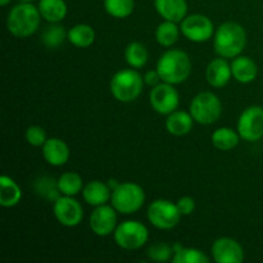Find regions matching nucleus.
<instances>
[{"instance_id":"nucleus-1","label":"nucleus","mask_w":263,"mask_h":263,"mask_svg":"<svg viewBox=\"0 0 263 263\" xmlns=\"http://www.w3.org/2000/svg\"><path fill=\"white\" fill-rule=\"evenodd\" d=\"M247 45V32L236 22H223L213 35L215 53L222 58H235L240 55Z\"/></svg>"},{"instance_id":"nucleus-15","label":"nucleus","mask_w":263,"mask_h":263,"mask_svg":"<svg viewBox=\"0 0 263 263\" xmlns=\"http://www.w3.org/2000/svg\"><path fill=\"white\" fill-rule=\"evenodd\" d=\"M231 77H233L231 63H229L228 59L222 57L211 61L205 68V80L211 86L216 89L225 87L230 82Z\"/></svg>"},{"instance_id":"nucleus-22","label":"nucleus","mask_w":263,"mask_h":263,"mask_svg":"<svg viewBox=\"0 0 263 263\" xmlns=\"http://www.w3.org/2000/svg\"><path fill=\"white\" fill-rule=\"evenodd\" d=\"M40 14L46 22L59 23L67 15V4L64 0H39Z\"/></svg>"},{"instance_id":"nucleus-3","label":"nucleus","mask_w":263,"mask_h":263,"mask_svg":"<svg viewBox=\"0 0 263 263\" xmlns=\"http://www.w3.org/2000/svg\"><path fill=\"white\" fill-rule=\"evenodd\" d=\"M41 18L40 10L32 3H20L10 9L7 18V28L15 37H28L40 27Z\"/></svg>"},{"instance_id":"nucleus-6","label":"nucleus","mask_w":263,"mask_h":263,"mask_svg":"<svg viewBox=\"0 0 263 263\" xmlns=\"http://www.w3.org/2000/svg\"><path fill=\"white\" fill-rule=\"evenodd\" d=\"M189 112L199 125H212L222 115V103L213 92L203 91L193 98Z\"/></svg>"},{"instance_id":"nucleus-25","label":"nucleus","mask_w":263,"mask_h":263,"mask_svg":"<svg viewBox=\"0 0 263 263\" xmlns=\"http://www.w3.org/2000/svg\"><path fill=\"white\" fill-rule=\"evenodd\" d=\"M180 33H181V30L180 27H177L176 22L163 21L158 25L154 35H156V40L159 45L164 46V48H171L177 43Z\"/></svg>"},{"instance_id":"nucleus-16","label":"nucleus","mask_w":263,"mask_h":263,"mask_svg":"<svg viewBox=\"0 0 263 263\" xmlns=\"http://www.w3.org/2000/svg\"><path fill=\"white\" fill-rule=\"evenodd\" d=\"M43 157L46 163L54 167H61L68 162L69 148L64 140L59 138H50L43 146Z\"/></svg>"},{"instance_id":"nucleus-7","label":"nucleus","mask_w":263,"mask_h":263,"mask_svg":"<svg viewBox=\"0 0 263 263\" xmlns=\"http://www.w3.org/2000/svg\"><path fill=\"white\" fill-rule=\"evenodd\" d=\"M115 241L125 251H136L143 248L149 239V231L140 221L127 220L117 225L115 233Z\"/></svg>"},{"instance_id":"nucleus-19","label":"nucleus","mask_w":263,"mask_h":263,"mask_svg":"<svg viewBox=\"0 0 263 263\" xmlns=\"http://www.w3.org/2000/svg\"><path fill=\"white\" fill-rule=\"evenodd\" d=\"M82 197L87 204L98 207V205L107 204L109 202L112 197V189L108 184H104L99 180H94L85 185L82 189Z\"/></svg>"},{"instance_id":"nucleus-12","label":"nucleus","mask_w":263,"mask_h":263,"mask_svg":"<svg viewBox=\"0 0 263 263\" xmlns=\"http://www.w3.org/2000/svg\"><path fill=\"white\" fill-rule=\"evenodd\" d=\"M53 212L57 221L66 228H74L80 225L84 218L82 205L73 197L68 195H61L54 202Z\"/></svg>"},{"instance_id":"nucleus-20","label":"nucleus","mask_w":263,"mask_h":263,"mask_svg":"<svg viewBox=\"0 0 263 263\" xmlns=\"http://www.w3.org/2000/svg\"><path fill=\"white\" fill-rule=\"evenodd\" d=\"M194 118L192 117L190 112H184V110H175L167 116L166 128L171 135L174 136H184L192 131Z\"/></svg>"},{"instance_id":"nucleus-26","label":"nucleus","mask_w":263,"mask_h":263,"mask_svg":"<svg viewBox=\"0 0 263 263\" xmlns=\"http://www.w3.org/2000/svg\"><path fill=\"white\" fill-rule=\"evenodd\" d=\"M125 59L126 63L131 67V68H143L149 59L148 49L144 44L134 41L130 43L125 49Z\"/></svg>"},{"instance_id":"nucleus-21","label":"nucleus","mask_w":263,"mask_h":263,"mask_svg":"<svg viewBox=\"0 0 263 263\" xmlns=\"http://www.w3.org/2000/svg\"><path fill=\"white\" fill-rule=\"evenodd\" d=\"M22 199V190L20 185L9 176L3 175L0 177V205L4 208H12Z\"/></svg>"},{"instance_id":"nucleus-17","label":"nucleus","mask_w":263,"mask_h":263,"mask_svg":"<svg viewBox=\"0 0 263 263\" xmlns=\"http://www.w3.org/2000/svg\"><path fill=\"white\" fill-rule=\"evenodd\" d=\"M154 8L164 21L179 23L187 15L186 0H154Z\"/></svg>"},{"instance_id":"nucleus-37","label":"nucleus","mask_w":263,"mask_h":263,"mask_svg":"<svg viewBox=\"0 0 263 263\" xmlns=\"http://www.w3.org/2000/svg\"><path fill=\"white\" fill-rule=\"evenodd\" d=\"M18 2L20 3H32V2H35V0H18Z\"/></svg>"},{"instance_id":"nucleus-5","label":"nucleus","mask_w":263,"mask_h":263,"mask_svg":"<svg viewBox=\"0 0 263 263\" xmlns=\"http://www.w3.org/2000/svg\"><path fill=\"white\" fill-rule=\"evenodd\" d=\"M145 202V193L139 184L122 182L112 190L110 203L118 213L133 215L136 213Z\"/></svg>"},{"instance_id":"nucleus-36","label":"nucleus","mask_w":263,"mask_h":263,"mask_svg":"<svg viewBox=\"0 0 263 263\" xmlns=\"http://www.w3.org/2000/svg\"><path fill=\"white\" fill-rule=\"evenodd\" d=\"M10 3V0H0V4L3 5V7H5V5H8Z\"/></svg>"},{"instance_id":"nucleus-35","label":"nucleus","mask_w":263,"mask_h":263,"mask_svg":"<svg viewBox=\"0 0 263 263\" xmlns=\"http://www.w3.org/2000/svg\"><path fill=\"white\" fill-rule=\"evenodd\" d=\"M143 79H144V82H145V84L151 87L156 86V85L159 84V81H162L161 76H159V73L157 69H151V71L145 72V74L143 76Z\"/></svg>"},{"instance_id":"nucleus-33","label":"nucleus","mask_w":263,"mask_h":263,"mask_svg":"<svg viewBox=\"0 0 263 263\" xmlns=\"http://www.w3.org/2000/svg\"><path fill=\"white\" fill-rule=\"evenodd\" d=\"M25 136L27 143L32 146H43L45 141L48 140L45 130L41 126H30L26 130Z\"/></svg>"},{"instance_id":"nucleus-27","label":"nucleus","mask_w":263,"mask_h":263,"mask_svg":"<svg viewBox=\"0 0 263 263\" xmlns=\"http://www.w3.org/2000/svg\"><path fill=\"white\" fill-rule=\"evenodd\" d=\"M57 184L61 194L68 197H74L84 189L82 177L77 172H64L57 180Z\"/></svg>"},{"instance_id":"nucleus-28","label":"nucleus","mask_w":263,"mask_h":263,"mask_svg":"<svg viewBox=\"0 0 263 263\" xmlns=\"http://www.w3.org/2000/svg\"><path fill=\"white\" fill-rule=\"evenodd\" d=\"M104 9L110 17L123 20L133 14L135 9V2L134 0H104L103 2Z\"/></svg>"},{"instance_id":"nucleus-11","label":"nucleus","mask_w":263,"mask_h":263,"mask_svg":"<svg viewBox=\"0 0 263 263\" xmlns=\"http://www.w3.org/2000/svg\"><path fill=\"white\" fill-rule=\"evenodd\" d=\"M149 103L157 113L168 116L179 108L180 95L172 84L162 82L152 87L149 94Z\"/></svg>"},{"instance_id":"nucleus-24","label":"nucleus","mask_w":263,"mask_h":263,"mask_svg":"<svg viewBox=\"0 0 263 263\" xmlns=\"http://www.w3.org/2000/svg\"><path fill=\"white\" fill-rule=\"evenodd\" d=\"M240 135H239L238 131H235L234 128L230 127H220L212 134V141L213 146L218 151L228 152L233 151L234 148H236L240 141Z\"/></svg>"},{"instance_id":"nucleus-30","label":"nucleus","mask_w":263,"mask_h":263,"mask_svg":"<svg viewBox=\"0 0 263 263\" xmlns=\"http://www.w3.org/2000/svg\"><path fill=\"white\" fill-rule=\"evenodd\" d=\"M174 263H210L211 259L203 251L197 248H185L181 247L174 253Z\"/></svg>"},{"instance_id":"nucleus-4","label":"nucleus","mask_w":263,"mask_h":263,"mask_svg":"<svg viewBox=\"0 0 263 263\" xmlns=\"http://www.w3.org/2000/svg\"><path fill=\"white\" fill-rule=\"evenodd\" d=\"M144 79L135 68L121 69L110 80V92L121 103H131L140 97L144 86Z\"/></svg>"},{"instance_id":"nucleus-23","label":"nucleus","mask_w":263,"mask_h":263,"mask_svg":"<svg viewBox=\"0 0 263 263\" xmlns=\"http://www.w3.org/2000/svg\"><path fill=\"white\" fill-rule=\"evenodd\" d=\"M67 40L76 48H89L95 41V31L86 23H77L67 31Z\"/></svg>"},{"instance_id":"nucleus-32","label":"nucleus","mask_w":263,"mask_h":263,"mask_svg":"<svg viewBox=\"0 0 263 263\" xmlns=\"http://www.w3.org/2000/svg\"><path fill=\"white\" fill-rule=\"evenodd\" d=\"M174 254V247L167 243H157L153 244L146 251V256L151 261L154 262H166L171 258Z\"/></svg>"},{"instance_id":"nucleus-34","label":"nucleus","mask_w":263,"mask_h":263,"mask_svg":"<svg viewBox=\"0 0 263 263\" xmlns=\"http://www.w3.org/2000/svg\"><path fill=\"white\" fill-rule=\"evenodd\" d=\"M177 208H179L180 213H181L182 216H189L192 215L193 212H194L195 210V200L193 199L192 197H182L180 198L179 200H177L176 203Z\"/></svg>"},{"instance_id":"nucleus-31","label":"nucleus","mask_w":263,"mask_h":263,"mask_svg":"<svg viewBox=\"0 0 263 263\" xmlns=\"http://www.w3.org/2000/svg\"><path fill=\"white\" fill-rule=\"evenodd\" d=\"M35 190L39 195H41L45 199L55 202L59 197H61V192L58 189V184L57 180L53 177L43 176L35 181Z\"/></svg>"},{"instance_id":"nucleus-29","label":"nucleus","mask_w":263,"mask_h":263,"mask_svg":"<svg viewBox=\"0 0 263 263\" xmlns=\"http://www.w3.org/2000/svg\"><path fill=\"white\" fill-rule=\"evenodd\" d=\"M67 40V32L59 23H50V26L44 30L41 41L49 49H55Z\"/></svg>"},{"instance_id":"nucleus-14","label":"nucleus","mask_w":263,"mask_h":263,"mask_svg":"<svg viewBox=\"0 0 263 263\" xmlns=\"http://www.w3.org/2000/svg\"><path fill=\"white\" fill-rule=\"evenodd\" d=\"M211 253L217 263H241L244 261L243 247L233 238H218L213 241Z\"/></svg>"},{"instance_id":"nucleus-10","label":"nucleus","mask_w":263,"mask_h":263,"mask_svg":"<svg viewBox=\"0 0 263 263\" xmlns=\"http://www.w3.org/2000/svg\"><path fill=\"white\" fill-rule=\"evenodd\" d=\"M181 33L193 43H205L215 35L213 22L204 14H190L181 21Z\"/></svg>"},{"instance_id":"nucleus-13","label":"nucleus","mask_w":263,"mask_h":263,"mask_svg":"<svg viewBox=\"0 0 263 263\" xmlns=\"http://www.w3.org/2000/svg\"><path fill=\"white\" fill-rule=\"evenodd\" d=\"M90 229L98 236L110 235L117 228V211L113 205H98L90 215Z\"/></svg>"},{"instance_id":"nucleus-9","label":"nucleus","mask_w":263,"mask_h":263,"mask_svg":"<svg viewBox=\"0 0 263 263\" xmlns=\"http://www.w3.org/2000/svg\"><path fill=\"white\" fill-rule=\"evenodd\" d=\"M236 131L248 143L261 140L263 138V108L259 105L246 108L239 116Z\"/></svg>"},{"instance_id":"nucleus-18","label":"nucleus","mask_w":263,"mask_h":263,"mask_svg":"<svg viewBox=\"0 0 263 263\" xmlns=\"http://www.w3.org/2000/svg\"><path fill=\"white\" fill-rule=\"evenodd\" d=\"M233 77L240 84H251L257 79L258 67L252 58L247 55H238L231 62Z\"/></svg>"},{"instance_id":"nucleus-8","label":"nucleus","mask_w":263,"mask_h":263,"mask_svg":"<svg viewBox=\"0 0 263 263\" xmlns=\"http://www.w3.org/2000/svg\"><path fill=\"white\" fill-rule=\"evenodd\" d=\"M176 203L167 199H157L149 204L146 217L154 228L159 230H171L176 228L181 218Z\"/></svg>"},{"instance_id":"nucleus-2","label":"nucleus","mask_w":263,"mask_h":263,"mask_svg":"<svg viewBox=\"0 0 263 263\" xmlns=\"http://www.w3.org/2000/svg\"><path fill=\"white\" fill-rule=\"evenodd\" d=\"M156 69L163 82L172 85L182 84L192 73V61L185 51L168 49L157 61Z\"/></svg>"}]
</instances>
